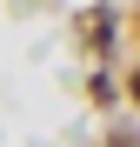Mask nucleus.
Masks as SVG:
<instances>
[{
	"instance_id": "obj_1",
	"label": "nucleus",
	"mask_w": 140,
	"mask_h": 147,
	"mask_svg": "<svg viewBox=\"0 0 140 147\" xmlns=\"http://www.w3.org/2000/svg\"><path fill=\"white\" fill-rule=\"evenodd\" d=\"M87 40H93V47H113V13H107V7L87 13Z\"/></svg>"
},
{
	"instance_id": "obj_2",
	"label": "nucleus",
	"mask_w": 140,
	"mask_h": 147,
	"mask_svg": "<svg viewBox=\"0 0 140 147\" xmlns=\"http://www.w3.org/2000/svg\"><path fill=\"white\" fill-rule=\"evenodd\" d=\"M127 94H133V100H140V67H133V80H127Z\"/></svg>"
}]
</instances>
